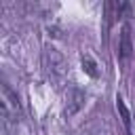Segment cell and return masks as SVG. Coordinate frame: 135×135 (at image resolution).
<instances>
[{
    "mask_svg": "<svg viewBox=\"0 0 135 135\" xmlns=\"http://www.w3.org/2000/svg\"><path fill=\"white\" fill-rule=\"evenodd\" d=\"M44 61H46V70H49V74H51V78H53V80H61V78L65 76L68 63H65L63 55H61L57 49L49 46V49H46V53H44Z\"/></svg>",
    "mask_w": 135,
    "mask_h": 135,
    "instance_id": "6da1fadb",
    "label": "cell"
},
{
    "mask_svg": "<svg viewBox=\"0 0 135 135\" xmlns=\"http://www.w3.org/2000/svg\"><path fill=\"white\" fill-rule=\"evenodd\" d=\"M0 103H2V116H4L6 120H15V118L19 116V99H17V95H15L6 84H2Z\"/></svg>",
    "mask_w": 135,
    "mask_h": 135,
    "instance_id": "7a4b0ae2",
    "label": "cell"
},
{
    "mask_svg": "<svg viewBox=\"0 0 135 135\" xmlns=\"http://www.w3.org/2000/svg\"><path fill=\"white\" fill-rule=\"evenodd\" d=\"M131 55H133L131 25H122V32H120V44H118V57H120V61H127Z\"/></svg>",
    "mask_w": 135,
    "mask_h": 135,
    "instance_id": "3957f363",
    "label": "cell"
},
{
    "mask_svg": "<svg viewBox=\"0 0 135 135\" xmlns=\"http://www.w3.org/2000/svg\"><path fill=\"white\" fill-rule=\"evenodd\" d=\"M82 101H84V95L82 91L78 89H72L68 93V105H65V116H74L80 108H82Z\"/></svg>",
    "mask_w": 135,
    "mask_h": 135,
    "instance_id": "277c9868",
    "label": "cell"
},
{
    "mask_svg": "<svg viewBox=\"0 0 135 135\" xmlns=\"http://www.w3.org/2000/svg\"><path fill=\"white\" fill-rule=\"evenodd\" d=\"M82 70L91 76V78H97V63H95V59L91 57V55H82Z\"/></svg>",
    "mask_w": 135,
    "mask_h": 135,
    "instance_id": "5b68a950",
    "label": "cell"
},
{
    "mask_svg": "<svg viewBox=\"0 0 135 135\" xmlns=\"http://www.w3.org/2000/svg\"><path fill=\"white\" fill-rule=\"evenodd\" d=\"M116 108H118V112H120V118H122L124 129L131 131V114H129V110H127V105H124V101H122L120 97H116Z\"/></svg>",
    "mask_w": 135,
    "mask_h": 135,
    "instance_id": "8992f818",
    "label": "cell"
}]
</instances>
